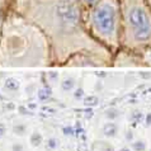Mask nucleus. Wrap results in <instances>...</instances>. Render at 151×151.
<instances>
[{
  "label": "nucleus",
  "instance_id": "6e6552de",
  "mask_svg": "<svg viewBox=\"0 0 151 151\" xmlns=\"http://www.w3.org/2000/svg\"><path fill=\"white\" fill-rule=\"evenodd\" d=\"M51 90L50 89H40L38 90V99L41 102H48L50 99H51Z\"/></svg>",
  "mask_w": 151,
  "mask_h": 151
},
{
  "label": "nucleus",
  "instance_id": "5701e85b",
  "mask_svg": "<svg viewBox=\"0 0 151 151\" xmlns=\"http://www.w3.org/2000/svg\"><path fill=\"white\" fill-rule=\"evenodd\" d=\"M150 151H151V150H150Z\"/></svg>",
  "mask_w": 151,
  "mask_h": 151
},
{
  "label": "nucleus",
  "instance_id": "4be33fe9",
  "mask_svg": "<svg viewBox=\"0 0 151 151\" xmlns=\"http://www.w3.org/2000/svg\"><path fill=\"white\" fill-rule=\"evenodd\" d=\"M106 151H114V150H113V149H112V147H108V149H107V150H106Z\"/></svg>",
  "mask_w": 151,
  "mask_h": 151
},
{
  "label": "nucleus",
  "instance_id": "39448f33",
  "mask_svg": "<svg viewBox=\"0 0 151 151\" xmlns=\"http://www.w3.org/2000/svg\"><path fill=\"white\" fill-rule=\"evenodd\" d=\"M4 88L9 91H18L20 88V83L15 78H8L4 81Z\"/></svg>",
  "mask_w": 151,
  "mask_h": 151
},
{
  "label": "nucleus",
  "instance_id": "2eb2a0df",
  "mask_svg": "<svg viewBox=\"0 0 151 151\" xmlns=\"http://www.w3.org/2000/svg\"><path fill=\"white\" fill-rule=\"evenodd\" d=\"M74 98L75 99H81V98H84V90L81 89V88H78V89L74 91Z\"/></svg>",
  "mask_w": 151,
  "mask_h": 151
},
{
  "label": "nucleus",
  "instance_id": "f8f14e48",
  "mask_svg": "<svg viewBox=\"0 0 151 151\" xmlns=\"http://www.w3.org/2000/svg\"><path fill=\"white\" fill-rule=\"evenodd\" d=\"M146 144L142 140H137L135 142H132V150L133 151H145Z\"/></svg>",
  "mask_w": 151,
  "mask_h": 151
},
{
  "label": "nucleus",
  "instance_id": "1a4fd4ad",
  "mask_svg": "<svg viewBox=\"0 0 151 151\" xmlns=\"http://www.w3.org/2000/svg\"><path fill=\"white\" fill-rule=\"evenodd\" d=\"M129 119H131L132 122H135V123H140V122H142V121H145V116H144V113L140 112V111H133L131 113Z\"/></svg>",
  "mask_w": 151,
  "mask_h": 151
},
{
  "label": "nucleus",
  "instance_id": "423d86ee",
  "mask_svg": "<svg viewBox=\"0 0 151 151\" xmlns=\"http://www.w3.org/2000/svg\"><path fill=\"white\" fill-rule=\"evenodd\" d=\"M29 141H31V145L32 146H35V147H38V146L42 145V142H43V136H42L38 131H33L31 137H29Z\"/></svg>",
  "mask_w": 151,
  "mask_h": 151
},
{
  "label": "nucleus",
  "instance_id": "6ab92c4d",
  "mask_svg": "<svg viewBox=\"0 0 151 151\" xmlns=\"http://www.w3.org/2000/svg\"><path fill=\"white\" fill-rule=\"evenodd\" d=\"M126 137H127V140H128V141H131V140H132V137H133V133H132L131 131H128V132H127V135H126Z\"/></svg>",
  "mask_w": 151,
  "mask_h": 151
},
{
  "label": "nucleus",
  "instance_id": "f03ea898",
  "mask_svg": "<svg viewBox=\"0 0 151 151\" xmlns=\"http://www.w3.org/2000/svg\"><path fill=\"white\" fill-rule=\"evenodd\" d=\"M93 20L96 28L104 35H111L116 27V10L114 8L103 4L98 6L93 13Z\"/></svg>",
  "mask_w": 151,
  "mask_h": 151
},
{
  "label": "nucleus",
  "instance_id": "a211bd4d",
  "mask_svg": "<svg viewBox=\"0 0 151 151\" xmlns=\"http://www.w3.org/2000/svg\"><path fill=\"white\" fill-rule=\"evenodd\" d=\"M145 123L147 126H151V113H147L145 116Z\"/></svg>",
  "mask_w": 151,
  "mask_h": 151
},
{
  "label": "nucleus",
  "instance_id": "f257e3e1",
  "mask_svg": "<svg viewBox=\"0 0 151 151\" xmlns=\"http://www.w3.org/2000/svg\"><path fill=\"white\" fill-rule=\"evenodd\" d=\"M129 24L133 28V36L137 41H147L151 36V24L147 13L142 8H133L128 14Z\"/></svg>",
  "mask_w": 151,
  "mask_h": 151
},
{
  "label": "nucleus",
  "instance_id": "9b49d317",
  "mask_svg": "<svg viewBox=\"0 0 151 151\" xmlns=\"http://www.w3.org/2000/svg\"><path fill=\"white\" fill-rule=\"evenodd\" d=\"M13 132L15 133V135H18V136L26 135V132H27V126L23 124V123L14 124V126H13Z\"/></svg>",
  "mask_w": 151,
  "mask_h": 151
},
{
  "label": "nucleus",
  "instance_id": "20e7f679",
  "mask_svg": "<svg viewBox=\"0 0 151 151\" xmlns=\"http://www.w3.org/2000/svg\"><path fill=\"white\" fill-rule=\"evenodd\" d=\"M117 132H118V126L116 124V122H113V121H109V122H107L106 124L103 126V133H104V136H107V137H114L117 135Z\"/></svg>",
  "mask_w": 151,
  "mask_h": 151
},
{
  "label": "nucleus",
  "instance_id": "412c9836",
  "mask_svg": "<svg viewBox=\"0 0 151 151\" xmlns=\"http://www.w3.org/2000/svg\"><path fill=\"white\" fill-rule=\"evenodd\" d=\"M85 1H86L88 4H93V3L95 1V0H85Z\"/></svg>",
  "mask_w": 151,
  "mask_h": 151
},
{
  "label": "nucleus",
  "instance_id": "dca6fc26",
  "mask_svg": "<svg viewBox=\"0 0 151 151\" xmlns=\"http://www.w3.org/2000/svg\"><path fill=\"white\" fill-rule=\"evenodd\" d=\"M5 133H6V126L0 122V138L5 135Z\"/></svg>",
  "mask_w": 151,
  "mask_h": 151
},
{
  "label": "nucleus",
  "instance_id": "ddd939ff",
  "mask_svg": "<svg viewBox=\"0 0 151 151\" xmlns=\"http://www.w3.org/2000/svg\"><path fill=\"white\" fill-rule=\"evenodd\" d=\"M57 146H58V141L55 137H51L46 141V149L47 150H55V149H57Z\"/></svg>",
  "mask_w": 151,
  "mask_h": 151
},
{
  "label": "nucleus",
  "instance_id": "aec40b11",
  "mask_svg": "<svg viewBox=\"0 0 151 151\" xmlns=\"http://www.w3.org/2000/svg\"><path fill=\"white\" fill-rule=\"evenodd\" d=\"M119 151H131V149H129V147H122Z\"/></svg>",
  "mask_w": 151,
  "mask_h": 151
},
{
  "label": "nucleus",
  "instance_id": "7ed1b4c3",
  "mask_svg": "<svg viewBox=\"0 0 151 151\" xmlns=\"http://www.w3.org/2000/svg\"><path fill=\"white\" fill-rule=\"evenodd\" d=\"M55 10L58 20L65 26H75L79 22V10L71 0H60Z\"/></svg>",
  "mask_w": 151,
  "mask_h": 151
},
{
  "label": "nucleus",
  "instance_id": "f3484780",
  "mask_svg": "<svg viewBox=\"0 0 151 151\" xmlns=\"http://www.w3.org/2000/svg\"><path fill=\"white\" fill-rule=\"evenodd\" d=\"M13 151H23L24 147H23V145L22 144H14L13 145V149H12Z\"/></svg>",
  "mask_w": 151,
  "mask_h": 151
},
{
  "label": "nucleus",
  "instance_id": "9d476101",
  "mask_svg": "<svg viewBox=\"0 0 151 151\" xmlns=\"http://www.w3.org/2000/svg\"><path fill=\"white\" fill-rule=\"evenodd\" d=\"M98 103H99V99L95 95H90V96L84 98V104L86 107H95V106H98Z\"/></svg>",
  "mask_w": 151,
  "mask_h": 151
},
{
  "label": "nucleus",
  "instance_id": "0eeeda50",
  "mask_svg": "<svg viewBox=\"0 0 151 151\" xmlns=\"http://www.w3.org/2000/svg\"><path fill=\"white\" fill-rule=\"evenodd\" d=\"M61 88L64 91H70V90H74L75 88V80L73 78H65L64 80L61 81Z\"/></svg>",
  "mask_w": 151,
  "mask_h": 151
},
{
  "label": "nucleus",
  "instance_id": "4468645a",
  "mask_svg": "<svg viewBox=\"0 0 151 151\" xmlns=\"http://www.w3.org/2000/svg\"><path fill=\"white\" fill-rule=\"evenodd\" d=\"M106 116H107V118L109 119V121H114L117 117H118V111L117 109H108L107 112H106Z\"/></svg>",
  "mask_w": 151,
  "mask_h": 151
}]
</instances>
